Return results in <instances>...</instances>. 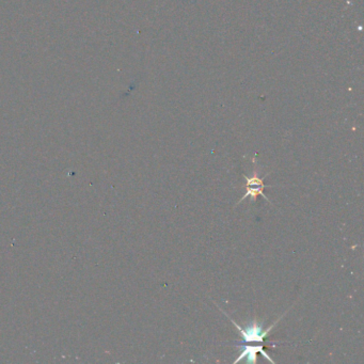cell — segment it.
<instances>
[{"mask_svg":"<svg viewBox=\"0 0 364 364\" xmlns=\"http://www.w3.org/2000/svg\"><path fill=\"white\" fill-rule=\"evenodd\" d=\"M258 352L262 354L263 357H265L273 364H275V361L267 355V352H265V350L263 349V346H241L240 355L238 356V358L234 360V363H238L242 359H246V361L248 363H255Z\"/></svg>","mask_w":364,"mask_h":364,"instance_id":"2","label":"cell"},{"mask_svg":"<svg viewBox=\"0 0 364 364\" xmlns=\"http://www.w3.org/2000/svg\"><path fill=\"white\" fill-rule=\"evenodd\" d=\"M220 309V308H219ZM221 310V309H220ZM222 311V310H221ZM222 313L225 314L228 319L231 321V323L236 327L238 329V331L241 335V342L242 343H248V342H263L264 338L268 336L269 332L273 330V329L275 328V326L282 320V317H283L284 315H282L281 317H279V319L275 322V324H273L272 326H269L267 329H263V326L258 324L255 320L251 322L250 325L247 326L245 329H242L239 325H237L236 323H235L231 317L225 312V311H222Z\"/></svg>","mask_w":364,"mask_h":364,"instance_id":"1","label":"cell"},{"mask_svg":"<svg viewBox=\"0 0 364 364\" xmlns=\"http://www.w3.org/2000/svg\"><path fill=\"white\" fill-rule=\"evenodd\" d=\"M266 186L263 184V185H258V186H250V185H246V193L244 195V197L239 200V201H238V203L237 204H239V203H241L242 201H244V200L246 199V198H248V197H251V202H255L256 201V197L257 196H262L265 200H266V201L268 202V203H270V201H269V200H268V198L264 195V192H263V189H264V188H265Z\"/></svg>","mask_w":364,"mask_h":364,"instance_id":"3","label":"cell"}]
</instances>
